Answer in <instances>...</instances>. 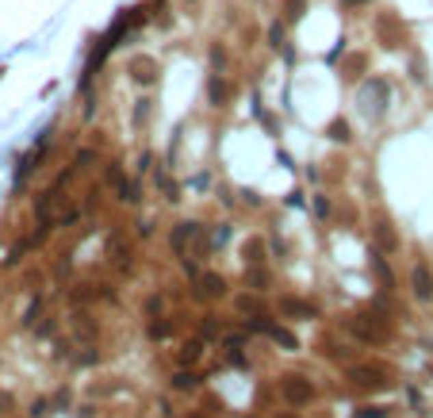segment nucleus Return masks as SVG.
<instances>
[{"label": "nucleus", "mask_w": 433, "mask_h": 418, "mask_svg": "<svg viewBox=\"0 0 433 418\" xmlns=\"http://www.w3.org/2000/svg\"><path fill=\"white\" fill-rule=\"evenodd\" d=\"M303 8H307V0H284V16H288V23L303 20Z\"/></svg>", "instance_id": "nucleus-20"}, {"label": "nucleus", "mask_w": 433, "mask_h": 418, "mask_svg": "<svg viewBox=\"0 0 433 418\" xmlns=\"http://www.w3.org/2000/svg\"><path fill=\"white\" fill-rule=\"evenodd\" d=\"M241 261L246 265H261L265 261V242H261V238H246V242H241Z\"/></svg>", "instance_id": "nucleus-12"}, {"label": "nucleus", "mask_w": 433, "mask_h": 418, "mask_svg": "<svg viewBox=\"0 0 433 418\" xmlns=\"http://www.w3.org/2000/svg\"><path fill=\"white\" fill-rule=\"evenodd\" d=\"M116 185H119V200H123V204H138V185L135 181H123V177H119Z\"/></svg>", "instance_id": "nucleus-19"}, {"label": "nucleus", "mask_w": 433, "mask_h": 418, "mask_svg": "<svg viewBox=\"0 0 433 418\" xmlns=\"http://www.w3.org/2000/svg\"><path fill=\"white\" fill-rule=\"evenodd\" d=\"M131 77L138 81V85H154L157 81V62L150 58V54H138V58H131Z\"/></svg>", "instance_id": "nucleus-7"}, {"label": "nucleus", "mask_w": 433, "mask_h": 418, "mask_svg": "<svg viewBox=\"0 0 433 418\" xmlns=\"http://www.w3.org/2000/svg\"><path fill=\"white\" fill-rule=\"evenodd\" d=\"M349 330L365 341V345H380V341L391 338V326H387L376 311L372 315H353V319H349Z\"/></svg>", "instance_id": "nucleus-1"}, {"label": "nucleus", "mask_w": 433, "mask_h": 418, "mask_svg": "<svg viewBox=\"0 0 433 418\" xmlns=\"http://www.w3.org/2000/svg\"><path fill=\"white\" fill-rule=\"evenodd\" d=\"M353 418H387V407H360Z\"/></svg>", "instance_id": "nucleus-23"}, {"label": "nucleus", "mask_w": 433, "mask_h": 418, "mask_svg": "<svg viewBox=\"0 0 433 418\" xmlns=\"http://www.w3.org/2000/svg\"><path fill=\"white\" fill-rule=\"evenodd\" d=\"M207 96H211V104H215V107L226 104V100H231V85H226L222 77H211V85H207Z\"/></svg>", "instance_id": "nucleus-14"}, {"label": "nucleus", "mask_w": 433, "mask_h": 418, "mask_svg": "<svg viewBox=\"0 0 433 418\" xmlns=\"http://www.w3.org/2000/svg\"><path fill=\"white\" fill-rule=\"evenodd\" d=\"M211 62L222 69V66H226V50H222V47H215V50H211Z\"/></svg>", "instance_id": "nucleus-26"}, {"label": "nucleus", "mask_w": 433, "mask_h": 418, "mask_svg": "<svg viewBox=\"0 0 433 418\" xmlns=\"http://www.w3.org/2000/svg\"><path fill=\"white\" fill-rule=\"evenodd\" d=\"M376 31H380V39H384V47H399V42L406 39V31H403V23L395 20V16H380L376 20Z\"/></svg>", "instance_id": "nucleus-6"}, {"label": "nucleus", "mask_w": 433, "mask_h": 418, "mask_svg": "<svg viewBox=\"0 0 433 418\" xmlns=\"http://www.w3.org/2000/svg\"><path fill=\"white\" fill-rule=\"evenodd\" d=\"M280 395L288 399L291 407H303V403H311V399H315V384L291 372V376H284V380H280Z\"/></svg>", "instance_id": "nucleus-3"}, {"label": "nucleus", "mask_w": 433, "mask_h": 418, "mask_svg": "<svg viewBox=\"0 0 433 418\" xmlns=\"http://www.w3.org/2000/svg\"><path fill=\"white\" fill-rule=\"evenodd\" d=\"M365 4H372V0H341V8H365Z\"/></svg>", "instance_id": "nucleus-27"}, {"label": "nucleus", "mask_w": 433, "mask_h": 418, "mask_svg": "<svg viewBox=\"0 0 433 418\" xmlns=\"http://www.w3.org/2000/svg\"><path fill=\"white\" fill-rule=\"evenodd\" d=\"M280 315L288 319H318V307L311 300H296V296H280Z\"/></svg>", "instance_id": "nucleus-5"}, {"label": "nucleus", "mask_w": 433, "mask_h": 418, "mask_svg": "<svg viewBox=\"0 0 433 418\" xmlns=\"http://www.w3.org/2000/svg\"><path fill=\"white\" fill-rule=\"evenodd\" d=\"M0 77H4V69H0Z\"/></svg>", "instance_id": "nucleus-30"}, {"label": "nucleus", "mask_w": 433, "mask_h": 418, "mask_svg": "<svg viewBox=\"0 0 433 418\" xmlns=\"http://www.w3.org/2000/svg\"><path fill=\"white\" fill-rule=\"evenodd\" d=\"M269 39H272V47L280 50V42H284V27H280V23H272V27H269Z\"/></svg>", "instance_id": "nucleus-24"}, {"label": "nucleus", "mask_w": 433, "mask_h": 418, "mask_svg": "<svg viewBox=\"0 0 433 418\" xmlns=\"http://www.w3.org/2000/svg\"><path fill=\"white\" fill-rule=\"evenodd\" d=\"M200 296H207V300H222V296H226V280H222L219 272H203L200 276Z\"/></svg>", "instance_id": "nucleus-8"}, {"label": "nucleus", "mask_w": 433, "mask_h": 418, "mask_svg": "<svg viewBox=\"0 0 433 418\" xmlns=\"http://www.w3.org/2000/svg\"><path fill=\"white\" fill-rule=\"evenodd\" d=\"M345 376H349V384H356V388H372V391H380V388L391 384L384 365H353Z\"/></svg>", "instance_id": "nucleus-2"}, {"label": "nucleus", "mask_w": 433, "mask_h": 418, "mask_svg": "<svg viewBox=\"0 0 433 418\" xmlns=\"http://www.w3.org/2000/svg\"><path fill=\"white\" fill-rule=\"evenodd\" d=\"M276 418H299V415H296V410H284V415H276Z\"/></svg>", "instance_id": "nucleus-28"}, {"label": "nucleus", "mask_w": 433, "mask_h": 418, "mask_svg": "<svg viewBox=\"0 0 433 418\" xmlns=\"http://www.w3.org/2000/svg\"><path fill=\"white\" fill-rule=\"evenodd\" d=\"M196 384H200V376H196L192 369H188V372L181 369V372H176V376H173V388H176V391H192Z\"/></svg>", "instance_id": "nucleus-18"}, {"label": "nucleus", "mask_w": 433, "mask_h": 418, "mask_svg": "<svg viewBox=\"0 0 433 418\" xmlns=\"http://www.w3.org/2000/svg\"><path fill=\"white\" fill-rule=\"evenodd\" d=\"M196 234H200V226H196V223H176V226H173V238H169V242H173V250H176V253H184V246L192 242Z\"/></svg>", "instance_id": "nucleus-11"}, {"label": "nucleus", "mask_w": 433, "mask_h": 418, "mask_svg": "<svg viewBox=\"0 0 433 418\" xmlns=\"http://www.w3.org/2000/svg\"><path fill=\"white\" fill-rule=\"evenodd\" d=\"M238 311H246V315H261V300H257V296H241V300H238Z\"/></svg>", "instance_id": "nucleus-21"}, {"label": "nucleus", "mask_w": 433, "mask_h": 418, "mask_svg": "<svg viewBox=\"0 0 433 418\" xmlns=\"http://www.w3.org/2000/svg\"><path fill=\"white\" fill-rule=\"evenodd\" d=\"M169 334H173V330H169V322H150V338H154V341L169 338Z\"/></svg>", "instance_id": "nucleus-22"}, {"label": "nucleus", "mask_w": 433, "mask_h": 418, "mask_svg": "<svg viewBox=\"0 0 433 418\" xmlns=\"http://www.w3.org/2000/svg\"><path fill=\"white\" fill-rule=\"evenodd\" d=\"M77 334H85V338H92V322H88V315H77Z\"/></svg>", "instance_id": "nucleus-25"}, {"label": "nucleus", "mask_w": 433, "mask_h": 418, "mask_svg": "<svg viewBox=\"0 0 433 418\" xmlns=\"http://www.w3.org/2000/svg\"><path fill=\"white\" fill-rule=\"evenodd\" d=\"M410 284H414V296H418V300H430L433 296V272L425 269V265H418V269L410 272Z\"/></svg>", "instance_id": "nucleus-9"}, {"label": "nucleus", "mask_w": 433, "mask_h": 418, "mask_svg": "<svg viewBox=\"0 0 433 418\" xmlns=\"http://www.w3.org/2000/svg\"><path fill=\"white\" fill-rule=\"evenodd\" d=\"M246 284H250L253 292H265L269 288V272L261 269V265H246Z\"/></svg>", "instance_id": "nucleus-13"}, {"label": "nucleus", "mask_w": 433, "mask_h": 418, "mask_svg": "<svg viewBox=\"0 0 433 418\" xmlns=\"http://www.w3.org/2000/svg\"><path fill=\"white\" fill-rule=\"evenodd\" d=\"M188 418H203V415H188Z\"/></svg>", "instance_id": "nucleus-29"}, {"label": "nucleus", "mask_w": 433, "mask_h": 418, "mask_svg": "<svg viewBox=\"0 0 433 418\" xmlns=\"http://www.w3.org/2000/svg\"><path fill=\"white\" fill-rule=\"evenodd\" d=\"M200 353H203V345H200V341H188V345H181V350H176V361L192 369L196 361H200Z\"/></svg>", "instance_id": "nucleus-15"}, {"label": "nucleus", "mask_w": 433, "mask_h": 418, "mask_svg": "<svg viewBox=\"0 0 433 418\" xmlns=\"http://www.w3.org/2000/svg\"><path fill=\"white\" fill-rule=\"evenodd\" d=\"M326 138H334V142H349V138H353L349 135V123L345 119H334V123L326 127Z\"/></svg>", "instance_id": "nucleus-17"}, {"label": "nucleus", "mask_w": 433, "mask_h": 418, "mask_svg": "<svg viewBox=\"0 0 433 418\" xmlns=\"http://www.w3.org/2000/svg\"><path fill=\"white\" fill-rule=\"evenodd\" d=\"M372 269H376V276L384 280V288H395V276H391V269H387V261L380 253H372Z\"/></svg>", "instance_id": "nucleus-16"}, {"label": "nucleus", "mask_w": 433, "mask_h": 418, "mask_svg": "<svg viewBox=\"0 0 433 418\" xmlns=\"http://www.w3.org/2000/svg\"><path fill=\"white\" fill-rule=\"evenodd\" d=\"M250 330H261V334H269V338L276 341L280 350H288V353H296V350H299V338H296V334L288 330V326H280V322H269V319H261V315H257V319L250 322Z\"/></svg>", "instance_id": "nucleus-4"}, {"label": "nucleus", "mask_w": 433, "mask_h": 418, "mask_svg": "<svg viewBox=\"0 0 433 418\" xmlns=\"http://www.w3.org/2000/svg\"><path fill=\"white\" fill-rule=\"evenodd\" d=\"M372 238H376V246H380V250H387V253L399 250V234H395V231H391V223H384V219H380V223L372 226Z\"/></svg>", "instance_id": "nucleus-10"}]
</instances>
